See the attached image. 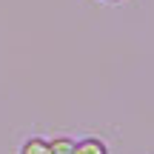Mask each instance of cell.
I'll use <instances>...</instances> for the list:
<instances>
[{"label": "cell", "instance_id": "1", "mask_svg": "<svg viewBox=\"0 0 154 154\" xmlns=\"http://www.w3.org/2000/svg\"><path fill=\"white\" fill-rule=\"evenodd\" d=\"M74 154H109V146L100 137H83L74 140Z\"/></svg>", "mask_w": 154, "mask_h": 154}, {"label": "cell", "instance_id": "2", "mask_svg": "<svg viewBox=\"0 0 154 154\" xmlns=\"http://www.w3.org/2000/svg\"><path fill=\"white\" fill-rule=\"evenodd\" d=\"M20 154H49V140L43 137H29L20 146Z\"/></svg>", "mask_w": 154, "mask_h": 154}, {"label": "cell", "instance_id": "3", "mask_svg": "<svg viewBox=\"0 0 154 154\" xmlns=\"http://www.w3.org/2000/svg\"><path fill=\"white\" fill-rule=\"evenodd\" d=\"M49 154H74V140L72 137H54V140H49Z\"/></svg>", "mask_w": 154, "mask_h": 154}, {"label": "cell", "instance_id": "4", "mask_svg": "<svg viewBox=\"0 0 154 154\" xmlns=\"http://www.w3.org/2000/svg\"><path fill=\"white\" fill-rule=\"evenodd\" d=\"M106 3H120V0H106Z\"/></svg>", "mask_w": 154, "mask_h": 154}]
</instances>
